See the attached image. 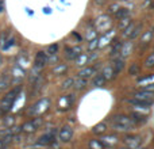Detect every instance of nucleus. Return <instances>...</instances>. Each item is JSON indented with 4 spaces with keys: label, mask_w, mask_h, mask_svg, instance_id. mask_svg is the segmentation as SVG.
I'll list each match as a JSON object with an SVG mask.
<instances>
[{
    "label": "nucleus",
    "mask_w": 154,
    "mask_h": 149,
    "mask_svg": "<svg viewBox=\"0 0 154 149\" xmlns=\"http://www.w3.org/2000/svg\"><path fill=\"white\" fill-rule=\"evenodd\" d=\"M104 76V79L106 80H111L112 77L115 76V73H114V69H112V67H106L103 69V73H101Z\"/></svg>",
    "instance_id": "obj_16"
},
{
    "label": "nucleus",
    "mask_w": 154,
    "mask_h": 149,
    "mask_svg": "<svg viewBox=\"0 0 154 149\" xmlns=\"http://www.w3.org/2000/svg\"><path fill=\"white\" fill-rule=\"evenodd\" d=\"M99 46V41L97 40H93V41H91V43H89V50H93V49H96Z\"/></svg>",
    "instance_id": "obj_34"
},
{
    "label": "nucleus",
    "mask_w": 154,
    "mask_h": 149,
    "mask_svg": "<svg viewBox=\"0 0 154 149\" xmlns=\"http://www.w3.org/2000/svg\"><path fill=\"white\" fill-rule=\"evenodd\" d=\"M12 77H14V79H18V81H20V80L24 77L23 69H22V68H19V67H15V68H14V71H12Z\"/></svg>",
    "instance_id": "obj_15"
},
{
    "label": "nucleus",
    "mask_w": 154,
    "mask_h": 149,
    "mask_svg": "<svg viewBox=\"0 0 154 149\" xmlns=\"http://www.w3.org/2000/svg\"><path fill=\"white\" fill-rule=\"evenodd\" d=\"M153 98H154V92H150V91H146V90L135 91V94H134V99H141V100H153Z\"/></svg>",
    "instance_id": "obj_8"
},
{
    "label": "nucleus",
    "mask_w": 154,
    "mask_h": 149,
    "mask_svg": "<svg viewBox=\"0 0 154 149\" xmlns=\"http://www.w3.org/2000/svg\"><path fill=\"white\" fill-rule=\"evenodd\" d=\"M42 122H43L42 118L38 117V118H34L32 121H29V122H26L20 129L23 132H26V133H32V132H35L41 125H42Z\"/></svg>",
    "instance_id": "obj_4"
},
{
    "label": "nucleus",
    "mask_w": 154,
    "mask_h": 149,
    "mask_svg": "<svg viewBox=\"0 0 154 149\" xmlns=\"http://www.w3.org/2000/svg\"><path fill=\"white\" fill-rule=\"evenodd\" d=\"M131 117H133V122H145V121L147 119L146 117H145V115H142V114H138V113H133V114H131Z\"/></svg>",
    "instance_id": "obj_21"
},
{
    "label": "nucleus",
    "mask_w": 154,
    "mask_h": 149,
    "mask_svg": "<svg viewBox=\"0 0 154 149\" xmlns=\"http://www.w3.org/2000/svg\"><path fill=\"white\" fill-rule=\"evenodd\" d=\"M5 123H7V125H12V123H14V118L12 117H8V119L5 121Z\"/></svg>",
    "instance_id": "obj_37"
},
{
    "label": "nucleus",
    "mask_w": 154,
    "mask_h": 149,
    "mask_svg": "<svg viewBox=\"0 0 154 149\" xmlns=\"http://www.w3.org/2000/svg\"><path fill=\"white\" fill-rule=\"evenodd\" d=\"M58 50H60V45L58 43H53V45H50L48 48V54L49 56H56L58 53Z\"/></svg>",
    "instance_id": "obj_20"
},
{
    "label": "nucleus",
    "mask_w": 154,
    "mask_h": 149,
    "mask_svg": "<svg viewBox=\"0 0 154 149\" xmlns=\"http://www.w3.org/2000/svg\"><path fill=\"white\" fill-rule=\"evenodd\" d=\"M54 141V136L53 134H45V136H42L39 140H38V144H41V145H49V144H51V142Z\"/></svg>",
    "instance_id": "obj_12"
},
{
    "label": "nucleus",
    "mask_w": 154,
    "mask_h": 149,
    "mask_svg": "<svg viewBox=\"0 0 154 149\" xmlns=\"http://www.w3.org/2000/svg\"><path fill=\"white\" fill-rule=\"evenodd\" d=\"M32 149H39V148H32Z\"/></svg>",
    "instance_id": "obj_43"
},
{
    "label": "nucleus",
    "mask_w": 154,
    "mask_h": 149,
    "mask_svg": "<svg viewBox=\"0 0 154 149\" xmlns=\"http://www.w3.org/2000/svg\"><path fill=\"white\" fill-rule=\"evenodd\" d=\"M111 126H112V129H115V130L128 132V130H133L134 122L131 121V118L127 117V115L119 114V115H115V117H112Z\"/></svg>",
    "instance_id": "obj_1"
},
{
    "label": "nucleus",
    "mask_w": 154,
    "mask_h": 149,
    "mask_svg": "<svg viewBox=\"0 0 154 149\" xmlns=\"http://www.w3.org/2000/svg\"><path fill=\"white\" fill-rule=\"evenodd\" d=\"M118 10H119V7H118V5H112V7L109 8V11H111V12H116Z\"/></svg>",
    "instance_id": "obj_38"
},
{
    "label": "nucleus",
    "mask_w": 154,
    "mask_h": 149,
    "mask_svg": "<svg viewBox=\"0 0 154 149\" xmlns=\"http://www.w3.org/2000/svg\"><path fill=\"white\" fill-rule=\"evenodd\" d=\"M4 11V0H0V12Z\"/></svg>",
    "instance_id": "obj_39"
},
{
    "label": "nucleus",
    "mask_w": 154,
    "mask_h": 149,
    "mask_svg": "<svg viewBox=\"0 0 154 149\" xmlns=\"http://www.w3.org/2000/svg\"><path fill=\"white\" fill-rule=\"evenodd\" d=\"M128 14H130V11L127 10V8H119V10L115 12V18L116 19H123V18H127Z\"/></svg>",
    "instance_id": "obj_17"
},
{
    "label": "nucleus",
    "mask_w": 154,
    "mask_h": 149,
    "mask_svg": "<svg viewBox=\"0 0 154 149\" xmlns=\"http://www.w3.org/2000/svg\"><path fill=\"white\" fill-rule=\"evenodd\" d=\"M100 144L103 145V147H108V148H112L115 144L118 142V138L114 136V134H107V136H103L100 140Z\"/></svg>",
    "instance_id": "obj_7"
},
{
    "label": "nucleus",
    "mask_w": 154,
    "mask_h": 149,
    "mask_svg": "<svg viewBox=\"0 0 154 149\" xmlns=\"http://www.w3.org/2000/svg\"><path fill=\"white\" fill-rule=\"evenodd\" d=\"M152 37H153V30H149L147 33H145V34L142 35V38H141V43H142V45H145V43L150 42Z\"/></svg>",
    "instance_id": "obj_22"
},
{
    "label": "nucleus",
    "mask_w": 154,
    "mask_h": 149,
    "mask_svg": "<svg viewBox=\"0 0 154 149\" xmlns=\"http://www.w3.org/2000/svg\"><path fill=\"white\" fill-rule=\"evenodd\" d=\"M134 27H135V24H134V23H130V24H128V26L125 29V31H123V35H125L126 38H130V35H131V33H133Z\"/></svg>",
    "instance_id": "obj_27"
},
{
    "label": "nucleus",
    "mask_w": 154,
    "mask_h": 149,
    "mask_svg": "<svg viewBox=\"0 0 154 149\" xmlns=\"http://www.w3.org/2000/svg\"><path fill=\"white\" fill-rule=\"evenodd\" d=\"M119 149H130V148H127V147H125V148H119Z\"/></svg>",
    "instance_id": "obj_42"
},
{
    "label": "nucleus",
    "mask_w": 154,
    "mask_h": 149,
    "mask_svg": "<svg viewBox=\"0 0 154 149\" xmlns=\"http://www.w3.org/2000/svg\"><path fill=\"white\" fill-rule=\"evenodd\" d=\"M123 141H125V144L127 145V148L130 149H137L139 148V145H141V137L139 136H135V134H126L125 137H123Z\"/></svg>",
    "instance_id": "obj_3"
},
{
    "label": "nucleus",
    "mask_w": 154,
    "mask_h": 149,
    "mask_svg": "<svg viewBox=\"0 0 154 149\" xmlns=\"http://www.w3.org/2000/svg\"><path fill=\"white\" fill-rule=\"evenodd\" d=\"M65 52H66V57L69 60H76L77 56H80V54L82 53L81 50V46H73V48H66L65 49Z\"/></svg>",
    "instance_id": "obj_9"
},
{
    "label": "nucleus",
    "mask_w": 154,
    "mask_h": 149,
    "mask_svg": "<svg viewBox=\"0 0 154 149\" xmlns=\"http://www.w3.org/2000/svg\"><path fill=\"white\" fill-rule=\"evenodd\" d=\"M76 61H77V64H79V65H84V64H87L89 60H88V56H87V54H85V53H81L80 56H77Z\"/></svg>",
    "instance_id": "obj_24"
},
{
    "label": "nucleus",
    "mask_w": 154,
    "mask_h": 149,
    "mask_svg": "<svg viewBox=\"0 0 154 149\" xmlns=\"http://www.w3.org/2000/svg\"><path fill=\"white\" fill-rule=\"evenodd\" d=\"M85 84H87L85 79H81V80H79V81L76 83V88L77 90H82V88H85Z\"/></svg>",
    "instance_id": "obj_33"
},
{
    "label": "nucleus",
    "mask_w": 154,
    "mask_h": 149,
    "mask_svg": "<svg viewBox=\"0 0 154 149\" xmlns=\"http://www.w3.org/2000/svg\"><path fill=\"white\" fill-rule=\"evenodd\" d=\"M123 67H125V61L123 60H115L114 61V65H112V69H114V73H119L120 71L123 69Z\"/></svg>",
    "instance_id": "obj_14"
},
{
    "label": "nucleus",
    "mask_w": 154,
    "mask_h": 149,
    "mask_svg": "<svg viewBox=\"0 0 154 149\" xmlns=\"http://www.w3.org/2000/svg\"><path fill=\"white\" fill-rule=\"evenodd\" d=\"M0 114H2V110H0Z\"/></svg>",
    "instance_id": "obj_44"
},
{
    "label": "nucleus",
    "mask_w": 154,
    "mask_h": 149,
    "mask_svg": "<svg viewBox=\"0 0 154 149\" xmlns=\"http://www.w3.org/2000/svg\"><path fill=\"white\" fill-rule=\"evenodd\" d=\"M141 30H142V23L137 24V26L134 27V30H133V33H131V35H130V40H134V38L138 37L139 33H141Z\"/></svg>",
    "instance_id": "obj_25"
},
{
    "label": "nucleus",
    "mask_w": 154,
    "mask_h": 149,
    "mask_svg": "<svg viewBox=\"0 0 154 149\" xmlns=\"http://www.w3.org/2000/svg\"><path fill=\"white\" fill-rule=\"evenodd\" d=\"M104 83H106V79H104L103 74H97L93 79V85H96V87H103Z\"/></svg>",
    "instance_id": "obj_19"
},
{
    "label": "nucleus",
    "mask_w": 154,
    "mask_h": 149,
    "mask_svg": "<svg viewBox=\"0 0 154 149\" xmlns=\"http://www.w3.org/2000/svg\"><path fill=\"white\" fill-rule=\"evenodd\" d=\"M139 65L138 64H133L131 65V68L128 69V74H131V76H134V74H138L139 73Z\"/></svg>",
    "instance_id": "obj_30"
},
{
    "label": "nucleus",
    "mask_w": 154,
    "mask_h": 149,
    "mask_svg": "<svg viewBox=\"0 0 154 149\" xmlns=\"http://www.w3.org/2000/svg\"><path fill=\"white\" fill-rule=\"evenodd\" d=\"M3 147V141H2V140H0V148H2Z\"/></svg>",
    "instance_id": "obj_41"
},
{
    "label": "nucleus",
    "mask_w": 154,
    "mask_h": 149,
    "mask_svg": "<svg viewBox=\"0 0 154 149\" xmlns=\"http://www.w3.org/2000/svg\"><path fill=\"white\" fill-rule=\"evenodd\" d=\"M145 64H146L147 68H153V67H154V53H152L149 57H147V59H146V62H145Z\"/></svg>",
    "instance_id": "obj_32"
},
{
    "label": "nucleus",
    "mask_w": 154,
    "mask_h": 149,
    "mask_svg": "<svg viewBox=\"0 0 154 149\" xmlns=\"http://www.w3.org/2000/svg\"><path fill=\"white\" fill-rule=\"evenodd\" d=\"M93 2H95L97 5H103V4H106L107 0H93Z\"/></svg>",
    "instance_id": "obj_36"
},
{
    "label": "nucleus",
    "mask_w": 154,
    "mask_h": 149,
    "mask_svg": "<svg viewBox=\"0 0 154 149\" xmlns=\"http://www.w3.org/2000/svg\"><path fill=\"white\" fill-rule=\"evenodd\" d=\"M66 69H68V67L62 64V65H58V67L54 68V69H53V73H54V74H62V73L66 72Z\"/></svg>",
    "instance_id": "obj_26"
},
{
    "label": "nucleus",
    "mask_w": 154,
    "mask_h": 149,
    "mask_svg": "<svg viewBox=\"0 0 154 149\" xmlns=\"http://www.w3.org/2000/svg\"><path fill=\"white\" fill-rule=\"evenodd\" d=\"M104 132H106V125H104V123H99V125H96L95 128L92 129L93 134H103Z\"/></svg>",
    "instance_id": "obj_23"
},
{
    "label": "nucleus",
    "mask_w": 154,
    "mask_h": 149,
    "mask_svg": "<svg viewBox=\"0 0 154 149\" xmlns=\"http://www.w3.org/2000/svg\"><path fill=\"white\" fill-rule=\"evenodd\" d=\"M48 62V56H46L45 52H38L37 56H35V61H34V67L35 69H42L43 67Z\"/></svg>",
    "instance_id": "obj_6"
},
{
    "label": "nucleus",
    "mask_w": 154,
    "mask_h": 149,
    "mask_svg": "<svg viewBox=\"0 0 154 149\" xmlns=\"http://www.w3.org/2000/svg\"><path fill=\"white\" fill-rule=\"evenodd\" d=\"M18 92H19V88H15V90H12L11 92H8L7 95L2 99V102H0V110H2V113H7L8 110H11V107H12L15 99L18 98V96H16Z\"/></svg>",
    "instance_id": "obj_2"
},
{
    "label": "nucleus",
    "mask_w": 154,
    "mask_h": 149,
    "mask_svg": "<svg viewBox=\"0 0 154 149\" xmlns=\"http://www.w3.org/2000/svg\"><path fill=\"white\" fill-rule=\"evenodd\" d=\"M43 12H45V14H50L51 11H50V8H45V10H43Z\"/></svg>",
    "instance_id": "obj_40"
},
{
    "label": "nucleus",
    "mask_w": 154,
    "mask_h": 149,
    "mask_svg": "<svg viewBox=\"0 0 154 149\" xmlns=\"http://www.w3.org/2000/svg\"><path fill=\"white\" fill-rule=\"evenodd\" d=\"M95 72H96L95 67H87V68H84V69H81L79 72V77L80 79H88V77L92 76Z\"/></svg>",
    "instance_id": "obj_10"
},
{
    "label": "nucleus",
    "mask_w": 154,
    "mask_h": 149,
    "mask_svg": "<svg viewBox=\"0 0 154 149\" xmlns=\"http://www.w3.org/2000/svg\"><path fill=\"white\" fill-rule=\"evenodd\" d=\"M131 22H130V18H123V19H120V23H119V29L120 30H123V29H126V27L128 26V24H130Z\"/></svg>",
    "instance_id": "obj_31"
},
{
    "label": "nucleus",
    "mask_w": 154,
    "mask_h": 149,
    "mask_svg": "<svg viewBox=\"0 0 154 149\" xmlns=\"http://www.w3.org/2000/svg\"><path fill=\"white\" fill-rule=\"evenodd\" d=\"M142 90H146V91H150V92H154V83H153V84L146 85V87H143Z\"/></svg>",
    "instance_id": "obj_35"
},
{
    "label": "nucleus",
    "mask_w": 154,
    "mask_h": 149,
    "mask_svg": "<svg viewBox=\"0 0 154 149\" xmlns=\"http://www.w3.org/2000/svg\"><path fill=\"white\" fill-rule=\"evenodd\" d=\"M73 84H75V79L69 77V79H66L64 83H62V90H66V88H70Z\"/></svg>",
    "instance_id": "obj_29"
},
{
    "label": "nucleus",
    "mask_w": 154,
    "mask_h": 149,
    "mask_svg": "<svg viewBox=\"0 0 154 149\" xmlns=\"http://www.w3.org/2000/svg\"><path fill=\"white\" fill-rule=\"evenodd\" d=\"M131 49H133V45H131L130 42H126L125 45L122 46V48H120V53L123 54V56H128V54H130V52H131Z\"/></svg>",
    "instance_id": "obj_18"
},
{
    "label": "nucleus",
    "mask_w": 154,
    "mask_h": 149,
    "mask_svg": "<svg viewBox=\"0 0 154 149\" xmlns=\"http://www.w3.org/2000/svg\"><path fill=\"white\" fill-rule=\"evenodd\" d=\"M131 104L134 106H139V107H150L153 104V100H141V99H133Z\"/></svg>",
    "instance_id": "obj_13"
},
{
    "label": "nucleus",
    "mask_w": 154,
    "mask_h": 149,
    "mask_svg": "<svg viewBox=\"0 0 154 149\" xmlns=\"http://www.w3.org/2000/svg\"><path fill=\"white\" fill-rule=\"evenodd\" d=\"M11 85V77L8 74H3L0 76V92L5 91Z\"/></svg>",
    "instance_id": "obj_11"
},
{
    "label": "nucleus",
    "mask_w": 154,
    "mask_h": 149,
    "mask_svg": "<svg viewBox=\"0 0 154 149\" xmlns=\"http://www.w3.org/2000/svg\"><path fill=\"white\" fill-rule=\"evenodd\" d=\"M89 147H91V149H103L104 148L103 145L100 144V141H99V140H91Z\"/></svg>",
    "instance_id": "obj_28"
},
{
    "label": "nucleus",
    "mask_w": 154,
    "mask_h": 149,
    "mask_svg": "<svg viewBox=\"0 0 154 149\" xmlns=\"http://www.w3.org/2000/svg\"><path fill=\"white\" fill-rule=\"evenodd\" d=\"M72 137H73V129L70 128V126H64V128L60 130V133H58V138L61 140L62 142L70 141Z\"/></svg>",
    "instance_id": "obj_5"
}]
</instances>
